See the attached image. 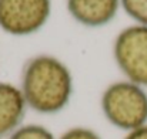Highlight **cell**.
<instances>
[{
	"label": "cell",
	"instance_id": "obj_1",
	"mask_svg": "<svg viewBox=\"0 0 147 139\" xmlns=\"http://www.w3.org/2000/svg\"><path fill=\"white\" fill-rule=\"evenodd\" d=\"M20 90L30 109L43 115L59 114L71 99L73 75L59 58L36 55L23 68Z\"/></svg>",
	"mask_w": 147,
	"mask_h": 139
},
{
	"label": "cell",
	"instance_id": "obj_2",
	"mask_svg": "<svg viewBox=\"0 0 147 139\" xmlns=\"http://www.w3.org/2000/svg\"><path fill=\"white\" fill-rule=\"evenodd\" d=\"M100 106L107 122L126 134L147 124L146 88L129 80L107 85L101 94Z\"/></svg>",
	"mask_w": 147,
	"mask_h": 139
},
{
	"label": "cell",
	"instance_id": "obj_3",
	"mask_svg": "<svg viewBox=\"0 0 147 139\" xmlns=\"http://www.w3.org/2000/svg\"><path fill=\"white\" fill-rule=\"evenodd\" d=\"M113 57L126 80L147 88V26L123 29L114 39Z\"/></svg>",
	"mask_w": 147,
	"mask_h": 139
},
{
	"label": "cell",
	"instance_id": "obj_4",
	"mask_svg": "<svg viewBox=\"0 0 147 139\" xmlns=\"http://www.w3.org/2000/svg\"><path fill=\"white\" fill-rule=\"evenodd\" d=\"M51 0H0V30L10 36H30L49 21Z\"/></svg>",
	"mask_w": 147,
	"mask_h": 139
},
{
	"label": "cell",
	"instance_id": "obj_5",
	"mask_svg": "<svg viewBox=\"0 0 147 139\" xmlns=\"http://www.w3.org/2000/svg\"><path fill=\"white\" fill-rule=\"evenodd\" d=\"M27 109L20 87L0 81V139L9 138L23 125Z\"/></svg>",
	"mask_w": 147,
	"mask_h": 139
},
{
	"label": "cell",
	"instance_id": "obj_6",
	"mask_svg": "<svg viewBox=\"0 0 147 139\" xmlns=\"http://www.w3.org/2000/svg\"><path fill=\"white\" fill-rule=\"evenodd\" d=\"M67 11L80 24L92 29L103 27L114 20L120 0H66Z\"/></svg>",
	"mask_w": 147,
	"mask_h": 139
},
{
	"label": "cell",
	"instance_id": "obj_7",
	"mask_svg": "<svg viewBox=\"0 0 147 139\" xmlns=\"http://www.w3.org/2000/svg\"><path fill=\"white\" fill-rule=\"evenodd\" d=\"M7 139H56V136L50 129L43 125L29 124V125H22Z\"/></svg>",
	"mask_w": 147,
	"mask_h": 139
},
{
	"label": "cell",
	"instance_id": "obj_8",
	"mask_svg": "<svg viewBox=\"0 0 147 139\" xmlns=\"http://www.w3.org/2000/svg\"><path fill=\"white\" fill-rule=\"evenodd\" d=\"M123 10L136 24L147 26V0H120Z\"/></svg>",
	"mask_w": 147,
	"mask_h": 139
},
{
	"label": "cell",
	"instance_id": "obj_9",
	"mask_svg": "<svg viewBox=\"0 0 147 139\" xmlns=\"http://www.w3.org/2000/svg\"><path fill=\"white\" fill-rule=\"evenodd\" d=\"M59 139H101L94 129L86 126H74L63 132Z\"/></svg>",
	"mask_w": 147,
	"mask_h": 139
},
{
	"label": "cell",
	"instance_id": "obj_10",
	"mask_svg": "<svg viewBox=\"0 0 147 139\" xmlns=\"http://www.w3.org/2000/svg\"><path fill=\"white\" fill-rule=\"evenodd\" d=\"M123 139H147V124L131 132H127Z\"/></svg>",
	"mask_w": 147,
	"mask_h": 139
}]
</instances>
